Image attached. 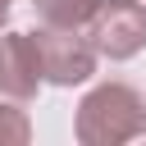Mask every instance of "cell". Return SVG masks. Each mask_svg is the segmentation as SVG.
<instances>
[{"label": "cell", "instance_id": "obj_2", "mask_svg": "<svg viewBox=\"0 0 146 146\" xmlns=\"http://www.w3.org/2000/svg\"><path fill=\"white\" fill-rule=\"evenodd\" d=\"M36 50H41V73L46 82L55 87H73V82H87L96 73V46L91 36H82V27H50L41 23V32H32Z\"/></svg>", "mask_w": 146, "mask_h": 146}, {"label": "cell", "instance_id": "obj_5", "mask_svg": "<svg viewBox=\"0 0 146 146\" xmlns=\"http://www.w3.org/2000/svg\"><path fill=\"white\" fill-rule=\"evenodd\" d=\"M36 18L50 27H87L91 14L100 9V0H32Z\"/></svg>", "mask_w": 146, "mask_h": 146}, {"label": "cell", "instance_id": "obj_7", "mask_svg": "<svg viewBox=\"0 0 146 146\" xmlns=\"http://www.w3.org/2000/svg\"><path fill=\"white\" fill-rule=\"evenodd\" d=\"M9 5H14V0H0V23L9 18Z\"/></svg>", "mask_w": 146, "mask_h": 146}, {"label": "cell", "instance_id": "obj_4", "mask_svg": "<svg viewBox=\"0 0 146 146\" xmlns=\"http://www.w3.org/2000/svg\"><path fill=\"white\" fill-rule=\"evenodd\" d=\"M41 50L32 32H5L0 36V96L14 105H27L41 87Z\"/></svg>", "mask_w": 146, "mask_h": 146}, {"label": "cell", "instance_id": "obj_1", "mask_svg": "<svg viewBox=\"0 0 146 146\" xmlns=\"http://www.w3.org/2000/svg\"><path fill=\"white\" fill-rule=\"evenodd\" d=\"M141 132H146V105L123 82H105L78 105V137L87 146H114Z\"/></svg>", "mask_w": 146, "mask_h": 146}, {"label": "cell", "instance_id": "obj_6", "mask_svg": "<svg viewBox=\"0 0 146 146\" xmlns=\"http://www.w3.org/2000/svg\"><path fill=\"white\" fill-rule=\"evenodd\" d=\"M0 141H27V119L23 110L5 105V96H0Z\"/></svg>", "mask_w": 146, "mask_h": 146}, {"label": "cell", "instance_id": "obj_3", "mask_svg": "<svg viewBox=\"0 0 146 146\" xmlns=\"http://www.w3.org/2000/svg\"><path fill=\"white\" fill-rule=\"evenodd\" d=\"M91 46L110 59H128L146 46V5L141 0H100L91 14Z\"/></svg>", "mask_w": 146, "mask_h": 146}]
</instances>
